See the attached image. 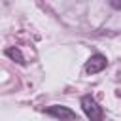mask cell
<instances>
[{
    "label": "cell",
    "instance_id": "1",
    "mask_svg": "<svg viewBox=\"0 0 121 121\" xmlns=\"http://www.w3.org/2000/svg\"><path fill=\"white\" fill-rule=\"evenodd\" d=\"M81 110L85 112V115L91 121H104V110H102V106L91 95L81 96Z\"/></svg>",
    "mask_w": 121,
    "mask_h": 121
},
{
    "label": "cell",
    "instance_id": "2",
    "mask_svg": "<svg viewBox=\"0 0 121 121\" xmlns=\"http://www.w3.org/2000/svg\"><path fill=\"white\" fill-rule=\"evenodd\" d=\"M45 113L55 117V119H60V121H78V115L74 110L66 108V106H59V104H53L49 108H45Z\"/></svg>",
    "mask_w": 121,
    "mask_h": 121
},
{
    "label": "cell",
    "instance_id": "3",
    "mask_svg": "<svg viewBox=\"0 0 121 121\" xmlns=\"http://www.w3.org/2000/svg\"><path fill=\"white\" fill-rule=\"evenodd\" d=\"M106 64H108L106 57H104L102 53H95V55H91V59L85 62V72H87V74H98V72H102V70L106 68Z\"/></svg>",
    "mask_w": 121,
    "mask_h": 121
},
{
    "label": "cell",
    "instance_id": "4",
    "mask_svg": "<svg viewBox=\"0 0 121 121\" xmlns=\"http://www.w3.org/2000/svg\"><path fill=\"white\" fill-rule=\"evenodd\" d=\"M6 55H8L9 59H13L15 62H19V64H25V57H23V53H21L17 47H8V49H6Z\"/></svg>",
    "mask_w": 121,
    "mask_h": 121
},
{
    "label": "cell",
    "instance_id": "5",
    "mask_svg": "<svg viewBox=\"0 0 121 121\" xmlns=\"http://www.w3.org/2000/svg\"><path fill=\"white\" fill-rule=\"evenodd\" d=\"M110 4H112V8H115V9H121V2H117V0H112Z\"/></svg>",
    "mask_w": 121,
    "mask_h": 121
}]
</instances>
